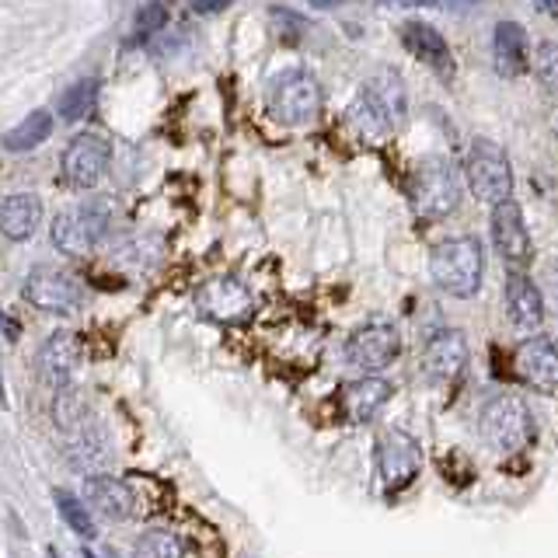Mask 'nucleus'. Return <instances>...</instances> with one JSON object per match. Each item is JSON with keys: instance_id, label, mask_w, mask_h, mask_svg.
<instances>
[{"instance_id": "f257e3e1", "label": "nucleus", "mask_w": 558, "mask_h": 558, "mask_svg": "<svg viewBox=\"0 0 558 558\" xmlns=\"http://www.w3.org/2000/svg\"><path fill=\"white\" fill-rule=\"evenodd\" d=\"M464 196V174L447 157H426L412 171L409 182V203L423 220H444L461 206Z\"/></svg>"}, {"instance_id": "f03ea898", "label": "nucleus", "mask_w": 558, "mask_h": 558, "mask_svg": "<svg viewBox=\"0 0 558 558\" xmlns=\"http://www.w3.org/2000/svg\"><path fill=\"white\" fill-rule=\"evenodd\" d=\"M405 116H409V95H405V81H401V74L395 66L374 70L371 81L360 87L356 119L371 133L391 136L405 126Z\"/></svg>"}, {"instance_id": "7ed1b4c3", "label": "nucleus", "mask_w": 558, "mask_h": 558, "mask_svg": "<svg viewBox=\"0 0 558 558\" xmlns=\"http://www.w3.org/2000/svg\"><path fill=\"white\" fill-rule=\"evenodd\" d=\"M482 269H485V258H482V244L478 238H444L440 244L433 248L429 255V272H433V283L440 287L450 296H475L482 287Z\"/></svg>"}, {"instance_id": "20e7f679", "label": "nucleus", "mask_w": 558, "mask_h": 558, "mask_svg": "<svg viewBox=\"0 0 558 558\" xmlns=\"http://www.w3.org/2000/svg\"><path fill=\"white\" fill-rule=\"evenodd\" d=\"M478 433L496 453H520L534 440V415L517 395L488 398L478 412Z\"/></svg>"}, {"instance_id": "39448f33", "label": "nucleus", "mask_w": 558, "mask_h": 558, "mask_svg": "<svg viewBox=\"0 0 558 558\" xmlns=\"http://www.w3.org/2000/svg\"><path fill=\"white\" fill-rule=\"evenodd\" d=\"M322 101V84L311 70H283V74H276L266 95L269 116L279 126H307V122L318 119Z\"/></svg>"}, {"instance_id": "423d86ee", "label": "nucleus", "mask_w": 558, "mask_h": 558, "mask_svg": "<svg viewBox=\"0 0 558 558\" xmlns=\"http://www.w3.org/2000/svg\"><path fill=\"white\" fill-rule=\"evenodd\" d=\"M464 179H468V189L475 192V199H482L488 206H499L513 196L510 157H506V150L499 144H493V140H475V144H471Z\"/></svg>"}, {"instance_id": "0eeeda50", "label": "nucleus", "mask_w": 558, "mask_h": 558, "mask_svg": "<svg viewBox=\"0 0 558 558\" xmlns=\"http://www.w3.org/2000/svg\"><path fill=\"white\" fill-rule=\"evenodd\" d=\"M196 311L214 325H244L255 314V293L238 276H209L196 290Z\"/></svg>"}, {"instance_id": "6e6552de", "label": "nucleus", "mask_w": 558, "mask_h": 558, "mask_svg": "<svg viewBox=\"0 0 558 558\" xmlns=\"http://www.w3.org/2000/svg\"><path fill=\"white\" fill-rule=\"evenodd\" d=\"M109 231V206L105 203H84V206H70L52 223V244L63 255H87L95 244Z\"/></svg>"}, {"instance_id": "1a4fd4ad", "label": "nucleus", "mask_w": 558, "mask_h": 558, "mask_svg": "<svg viewBox=\"0 0 558 558\" xmlns=\"http://www.w3.org/2000/svg\"><path fill=\"white\" fill-rule=\"evenodd\" d=\"M109 161H112L109 140L98 136V133H77L63 150L60 179L77 192L95 189L105 179V171H109Z\"/></svg>"}, {"instance_id": "9d476101", "label": "nucleus", "mask_w": 558, "mask_h": 558, "mask_svg": "<svg viewBox=\"0 0 558 558\" xmlns=\"http://www.w3.org/2000/svg\"><path fill=\"white\" fill-rule=\"evenodd\" d=\"M423 468V447L405 429H384L377 436V471L388 493L412 485V478Z\"/></svg>"}, {"instance_id": "9b49d317", "label": "nucleus", "mask_w": 558, "mask_h": 558, "mask_svg": "<svg viewBox=\"0 0 558 558\" xmlns=\"http://www.w3.org/2000/svg\"><path fill=\"white\" fill-rule=\"evenodd\" d=\"M25 301L43 314H77L84 307V287L63 269H35L25 279Z\"/></svg>"}, {"instance_id": "f8f14e48", "label": "nucleus", "mask_w": 558, "mask_h": 558, "mask_svg": "<svg viewBox=\"0 0 558 558\" xmlns=\"http://www.w3.org/2000/svg\"><path fill=\"white\" fill-rule=\"evenodd\" d=\"M398 353H401L398 328L384 325V322L363 325L345 339V360L363 374H380L384 366H391L398 360Z\"/></svg>"}, {"instance_id": "ddd939ff", "label": "nucleus", "mask_w": 558, "mask_h": 558, "mask_svg": "<svg viewBox=\"0 0 558 558\" xmlns=\"http://www.w3.org/2000/svg\"><path fill=\"white\" fill-rule=\"evenodd\" d=\"M81 366V342L74 331H52V336L39 345L35 353V371H39V380L52 391L70 388Z\"/></svg>"}, {"instance_id": "4468645a", "label": "nucleus", "mask_w": 558, "mask_h": 558, "mask_svg": "<svg viewBox=\"0 0 558 558\" xmlns=\"http://www.w3.org/2000/svg\"><path fill=\"white\" fill-rule=\"evenodd\" d=\"M493 244L513 269H523L531 262V231L513 199L493 206Z\"/></svg>"}, {"instance_id": "2eb2a0df", "label": "nucleus", "mask_w": 558, "mask_h": 558, "mask_svg": "<svg viewBox=\"0 0 558 558\" xmlns=\"http://www.w3.org/2000/svg\"><path fill=\"white\" fill-rule=\"evenodd\" d=\"M423 366H426V374L440 384L458 380L468 366V342H464L461 331L458 328L433 331L426 349H423Z\"/></svg>"}, {"instance_id": "dca6fc26", "label": "nucleus", "mask_w": 558, "mask_h": 558, "mask_svg": "<svg viewBox=\"0 0 558 558\" xmlns=\"http://www.w3.org/2000/svg\"><path fill=\"white\" fill-rule=\"evenodd\" d=\"M517 374L541 395L558 391V345L551 339H527L517 349Z\"/></svg>"}, {"instance_id": "f3484780", "label": "nucleus", "mask_w": 558, "mask_h": 558, "mask_svg": "<svg viewBox=\"0 0 558 558\" xmlns=\"http://www.w3.org/2000/svg\"><path fill=\"white\" fill-rule=\"evenodd\" d=\"M506 311H510V322L520 331H534L545 322V290L523 269H513L506 276Z\"/></svg>"}, {"instance_id": "a211bd4d", "label": "nucleus", "mask_w": 558, "mask_h": 558, "mask_svg": "<svg viewBox=\"0 0 558 558\" xmlns=\"http://www.w3.org/2000/svg\"><path fill=\"white\" fill-rule=\"evenodd\" d=\"M84 502L109 520H130L136 513L133 485L122 482V478H112V475H87L84 478Z\"/></svg>"}, {"instance_id": "6ab92c4d", "label": "nucleus", "mask_w": 558, "mask_h": 558, "mask_svg": "<svg viewBox=\"0 0 558 558\" xmlns=\"http://www.w3.org/2000/svg\"><path fill=\"white\" fill-rule=\"evenodd\" d=\"M401 43H405V49L412 52L415 60H423L426 66H433L444 81H450L453 70H458L447 39L426 22H405V25H401Z\"/></svg>"}, {"instance_id": "aec40b11", "label": "nucleus", "mask_w": 558, "mask_h": 558, "mask_svg": "<svg viewBox=\"0 0 558 558\" xmlns=\"http://www.w3.org/2000/svg\"><path fill=\"white\" fill-rule=\"evenodd\" d=\"M391 384L384 380V377H360V380H349L342 395H339V409L342 415L349 418V423H371V418L388 405L391 401Z\"/></svg>"}, {"instance_id": "412c9836", "label": "nucleus", "mask_w": 558, "mask_h": 558, "mask_svg": "<svg viewBox=\"0 0 558 558\" xmlns=\"http://www.w3.org/2000/svg\"><path fill=\"white\" fill-rule=\"evenodd\" d=\"M493 60H496V74L499 77H523L531 66V43L527 32L517 22H499L493 35Z\"/></svg>"}, {"instance_id": "4be33fe9", "label": "nucleus", "mask_w": 558, "mask_h": 558, "mask_svg": "<svg viewBox=\"0 0 558 558\" xmlns=\"http://www.w3.org/2000/svg\"><path fill=\"white\" fill-rule=\"evenodd\" d=\"M43 220V203L39 196H8L4 206H0V231H4L11 241H25L35 234V227Z\"/></svg>"}, {"instance_id": "5701e85b", "label": "nucleus", "mask_w": 558, "mask_h": 558, "mask_svg": "<svg viewBox=\"0 0 558 558\" xmlns=\"http://www.w3.org/2000/svg\"><path fill=\"white\" fill-rule=\"evenodd\" d=\"M70 461H74V468L81 471H95L105 458H109V447H105V436L95 429V426H81L70 433Z\"/></svg>"}, {"instance_id": "b1692460", "label": "nucleus", "mask_w": 558, "mask_h": 558, "mask_svg": "<svg viewBox=\"0 0 558 558\" xmlns=\"http://www.w3.org/2000/svg\"><path fill=\"white\" fill-rule=\"evenodd\" d=\"M49 133H52V116H49V112H32L28 119H22V122H17V126L4 136V147L14 150V154H22V150L39 147Z\"/></svg>"}, {"instance_id": "393cba45", "label": "nucleus", "mask_w": 558, "mask_h": 558, "mask_svg": "<svg viewBox=\"0 0 558 558\" xmlns=\"http://www.w3.org/2000/svg\"><path fill=\"white\" fill-rule=\"evenodd\" d=\"M95 101H98V81L95 77H81L77 84H70L66 92L60 95V116L66 119V122H77V119H84L87 112L95 109Z\"/></svg>"}, {"instance_id": "a878e982", "label": "nucleus", "mask_w": 558, "mask_h": 558, "mask_svg": "<svg viewBox=\"0 0 558 558\" xmlns=\"http://www.w3.org/2000/svg\"><path fill=\"white\" fill-rule=\"evenodd\" d=\"M133 558H185L182 537L165 527H154L147 534H140V541L133 545Z\"/></svg>"}, {"instance_id": "bb28decb", "label": "nucleus", "mask_w": 558, "mask_h": 558, "mask_svg": "<svg viewBox=\"0 0 558 558\" xmlns=\"http://www.w3.org/2000/svg\"><path fill=\"white\" fill-rule=\"evenodd\" d=\"M57 510H60V517L66 520V527L74 531L81 541H95L98 537V527H95V517H92V510L77 499V496H70V493H57Z\"/></svg>"}, {"instance_id": "cd10ccee", "label": "nucleus", "mask_w": 558, "mask_h": 558, "mask_svg": "<svg viewBox=\"0 0 558 558\" xmlns=\"http://www.w3.org/2000/svg\"><path fill=\"white\" fill-rule=\"evenodd\" d=\"M52 415H57V423L66 429V433H74L87 423V409H84V398L77 391H57V401H52Z\"/></svg>"}, {"instance_id": "c85d7f7f", "label": "nucleus", "mask_w": 558, "mask_h": 558, "mask_svg": "<svg viewBox=\"0 0 558 558\" xmlns=\"http://www.w3.org/2000/svg\"><path fill=\"white\" fill-rule=\"evenodd\" d=\"M534 66H537L541 84H545L551 95H558V43H541L534 52Z\"/></svg>"}, {"instance_id": "c756f323", "label": "nucleus", "mask_w": 558, "mask_h": 558, "mask_svg": "<svg viewBox=\"0 0 558 558\" xmlns=\"http://www.w3.org/2000/svg\"><path fill=\"white\" fill-rule=\"evenodd\" d=\"M168 22V8L161 0H150V4L136 14V32H133V43H147L154 32H161Z\"/></svg>"}, {"instance_id": "7c9ffc66", "label": "nucleus", "mask_w": 558, "mask_h": 558, "mask_svg": "<svg viewBox=\"0 0 558 558\" xmlns=\"http://www.w3.org/2000/svg\"><path fill=\"white\" fill-rule=\"evenodd\" d=\"M545 301H551L558 314V262H548V269H545Z\"/></svg>"}, {"instance_id": "2f4dec72", "label": "nucleus", "mask_w": 558, "mask_h": 558, "mask_svg": "<svg viewBox=\"0 0 558 558\" xmlns=\"http://www.w3.org/2000/svg\"><path fill=\"white\" fill-rule=\"evenodd\" d=\"M412 4H423V8H440V11H468V8H475L478 0H412Z\"/></svg>"}, {"instance_id": "473e14b6", "label": "nucleus", "mask_w": 558, "mask_h": 558, "mask_svg": "<svg viewBox=\"0 0 558 558\" xmlns=\"http://www.w3.org/2000/svg\"><path fill=\"white\" fill-rule=\"evenodd\" d=\"M231 4H234V0H192V8H196L199 14H214V11H223Z\"/></svg>"}, {"instance_id": "72a5a7b5", "label": "nucleus", "mask_w": 558, "mask_h": 558, "mask_svg": "<svg viewBox=\"0 0 558 558\" xmlns=\"http://www.w3.org/2000/svg\"><path fill=\"white\" fill-rule=\"evenodd\" d=\"M311 8H318V11H331V8H342L345 0H307Z\"/></svg>"}, {"instance_id": "f704fd0d", "label": "nucleus", "mask_w": 558, "mask_h": 558, "mask_svg": "<svg viewBox=\"0 0 558 558\" xmlns=\"http://www.w3.org/2000/svg\"><path fill=\"white\" fill-rule=\"evenodd\" d=\"M534 4L545 14H558V0H534Z\"/></svg>"}, {"instance_id": "c9c22d12", "label": "nucleus", "mask_w": 558, "mask_h": 558, "mask_svg": "<svg viewBox=\"0 0 558 558\" xmlns=\"http://www.w3.org/2000/svg\"><path fill=\"white\" fill-rule=\"evenodd\" d=\"M8 339H11V342L17 339V325H14V318H11V314H8Z\"/></svg>"}, {"instance_id": "e433bc0d", "label": "nucleus", "mask_w": 558, "mask_h": 558, "mask_svg": "<svg viewBox=\"0 0 558 558\" xmlns=\"http://www.w3.org/2000/svg\"><path fill=\"white\" fill-rule=\"evenodd\" d=\"M105 558H119V555H112V551H109V555H105Z\"/></svg>"}, {"instance_id": "4c0bfd02", "label": "nucleus", "mask_w": 558, "mask_h": 558, "mask_svg": "<svg viewBox=\"0 0 558 558\" xmlns=\"http://www.w3.org/2000/svg\"><path fill=\"white\" fill-rule=\"evenodd\" d=\"M555 345H558V339H555Z\"/></svg>"}]
</instances>
